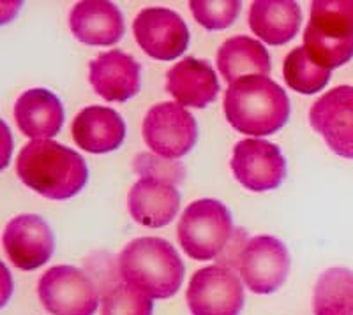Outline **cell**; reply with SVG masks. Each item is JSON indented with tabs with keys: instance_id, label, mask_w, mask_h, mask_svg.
<instances>
[{
	"instance_id": "cell-1",
	"label": "cell",
	"mask_w": 353,
	"mask_h": 315,
	"mask_svg": "<svg viewBox=\"0 0 353 315\" xmlns=\"http://www.w3.org/2000/svg\"><path fill=\"white\" fill-rule=\"evenodd\" d=\"M18 178L39 196L65 201L83 191L88 168L83 157L52 140L30 141L17 157Z\"/></svg>"
},
{
	"instance_id": "cell-2",
	"label": "cell",
	"mask_w": 353,
	"mask_h": 315,
	"mask_svg": "<svg viewBox=\"0 0 353 315\" xmlns=\"http://www.w3.org/2000/svg\"><path fill=\"white\" fill-rule=\"evenodd\" d=\"M223 109L228 124L241 134L269 136L288 122L290 99L270 78L245 76L230 85Z\"/></svg>"
},
{
	"instance_id": "cell-3",
	"label": "cell",
	"mask_w": 353,
	"mask_h": 315,
	"mask_svg": "<svg viewBox=\"0 0 353 315\" xmlns=\"http://www.w3.org/2000/svg\"><path fill=\"white\" fill-rule=\"evenodd\" d=\"M185 266L170 241L154 236L132 239L119 256L122 282L149 298L166 299L179 292Z\"/></svg>"
},
{
	"instance_id": "cell-4",
	"label": "cell",
	"mask_w": 353,
	"mask_h": 315,
	"mask_svg": "<svg viewBox=\"0 0 353 315\" xmlns=\"http://www.w3.org/2000/svg\"><path fill=\"white\" fill-rule=\"evenodd\" d=\"M304 48L321 67H341L353 56V0H314Z\"/></svg>"
},
{
	"instance_id": "cell-5",
	"label": "cell",
	"mask_w": 353,
	"mask_h": 315,
	"mask_svg": "<svg viewBox=\"0 0 353 315\" xmlns=\"http://www.w3.org/2000/svg\"><path fill=\"white\" fill-rule=\"evenodd\" d=\"M233 219L228 208L217 199H198L182 213L176 236L191 259L210 261L223 254L233 238Z\"/></svg>"
},
{
	"instance_id": "cell-6",
	"label": "cell",
	"mask_w": 353,
	"mask_h": 315,
	"mask_svg": "<svg viewBox=\"0 0 353 315\" xmlns=\"http://www.w3.org/2000/svg\"><path fill=\"white\" fill-rule=\"evenodd\" d=\"M141 132L147 146L156 155L170 160L188 155L198 141L196 120L176 102L152 106L145 115Z\"/></svg>"
},
{
	"instance_id": "cell-7",
	"label": "cell",
	"mask_w": 353,
	"mask_h": 315,
	"mask_svg": "<svg viewBox=\"0 0 353 315\" xmlns=\"http://www.w3.org/2000/svg\"><path fill=\"white\" fill-rule=\"evenodd\" d=\"M37 296L52 315H94L99 296L92 279L74 266H53L37 282Z\"/></svg>"
},
{
	"instance_id": "cell-8",
	"label": "cell",
	"mask_w": 353,
	"mask_h": 315,
	"mask_svg": "<svg viewBox=\"0 0 353 315\" xmlns=\"http://www.w3.org/2000/svg\"><path fill=\"white\" fill-rule=\"evenodd\" d=\"M185 299L193 315H241L244 287L230 268L205 266L189 280Z\"/></svg>"
},
{
	"instance_id": "cell-9",
	"label": "cell",
	"mask_w": 353,
	"mask_h": 315,
	"mask_svg": "<svg viewBox=\"0 0 353 315\" xmlns=\"http://www.w3.org/2000/svg\"><path fill=\"white\" fill-rule=\"evenodd\" d=\"M292 266L288 248L274 236H254L239 259V273L254 294H272L286 282Z\"/></svg>"
},
{
	"instance_id": "cell-10",
	"label": "cell",
	"mask_w": 353,
	"mask_h": 315,
	"mask_svg": "<svg viewBox=\"0 0 353 315\" xmlns=\"http://www.w3.org/2000/svg\"><path fill=\"white\" fill-rule=\"evenodd\" d=\"M230 166L239 184L253 192L274 191L286 176V160L279 146L256 138L233 146Z\"/></svg>"
},
{
	"instance_id": "cell-11",
	"label": "cell",
	"mask_w": 353,
	"mask_h": 315,
	"mask_svg": "<svg viewBox=\"0 0 353 315\" xmlns=\"http://www.w3.org/2000/svg\"><path fill=\"white\" fill-rule=\"evenodd\" d=\"M138 46L156 60H175L188 50L189 28L179 12L166 8H147L132 21Z\"/></svg>"
},
{
	"instance_id": "cell-12",
	"label": "cell",
	"mask_w": 353,
	"mask_h": 315,
	"mask_svg": "<svg viewBox=\"0 0 353 315\" xmlns=\"http://www.w3.org/2000/svg\"><path fill=\"white\" fill-rule=\"evenodd\" d=\"M309 124L336 155L353 159V87L323 94L309 109Z\"/></svg>"
},
{
	"instance_id": "cell-13",
	"label": "cell",
	"mask_w": 353,
	"mask_h": 315,
	"mask_svg": "<svg viewBox=\"0 0 353 315\" xmlns=\"http://www.w3.org/2000/svg\"><path fill=\"white\" fill-rule=\"evenodd\" d=\"M6 256L18 270L32 272L50 261L55 238L48 222L34 213H21L8 222L2 235Z\"/></svg>"
},
{
	"instance_id": "cell-14",
	"label": "cell",
	"mask_w": 353,
	"mask_h": 315,
	"mask_svg": "<svg viewBox=\"0 0 353 315\" xmlns=\"http://www.w3.org/2000/svg\"><path fill=\"white\" fill-rule=\"evenodd\" d=\"M88 80L108 102H125L140 92L141 67L137 60L121 50L101 53L88 65Z\"/></svg>"
},
{
	"instance_id": "cell-15",
	"label": "cell",
	"mask_w": 353,
	"mask_h": 315,
	"mask_svg": "<svg viewBox=\"0 0 353 315\" xmlns=\"http://www.w3.org/2000/svg\"><path fill=\"white\" fill-rule=\"evenodd\" d=\"M72 36L88 46H113L125 32L121 9L105 0L78 2L69 17Z\"/></svg>"
},
{
	"instance_id": "cell-16",
	"label": "cell",
	"mask_w": 353,
	"mask_h": 315,
	"mask_svg": "<svg viewBox=\"0 0 353 315\" xmlns=\"http://www.w3.org/2000/svg\"><path fill=\"white\" fill-rule=\"evenodd\" d=\"M129 213L145 228H165L181 208V194L170 182L156 178H140L128 196Z\"/></svg>"
},
{
	"instance_id": "cell-17",
	"label": "cell",
	"mask_w": 353,
	"mask_h": 315,
	"mask_svg": "<svg viewBox=\"0 0 353 315\" xmlns=\"http://www.w3.org/2000/svg\"><path fill=\"white\" fill-rule=\"evenodd\" d=\"M166 90L184 108L203 109L216 100L219 81L207 60L188 56L166 72Z\"/></svg>"
},
{
	"instance_id": "cell-18",
	"label": "cell",
	"mask_w": 353,
	"mask_h": 315,
	"mask_svg": "<svg viewBox=\"0 0 353 315\" xmlns=\"http://www.w3.org/2000/svg\"><path fill=\"white\" fill-rule=\"evenodd\" d=\"M71 134L77 146L85 152L108 153L124 143L125 124L115 109L88 106L74 116Z\"/></svg>"
},
{
	"instance_id": "cell-19",
	"label": "cell",
	"mask_w": 353,
	"mask_h": 315,
	"mask_svg": "<svg viewBox=\"0 0 353 315\" xmlns=\"http://www.w3.org/2000/svg\"><path fill=\"white\" fill-rule=\"evenodd\" d=\"M12 113L21 134L34 141L57 136L64 124V106L46 88H30L21 94Z\"/></svg>"
},
{
	"instance_id": "cell-20",
	"label": "cell",
	"mask_w": 353,
	"mask_h": 315,
	"mask_svg": "<svg viewBox=\"0 0 353 315\" xmlns=\"http://www.w3.org/2000/svg\"><path fill=\"white\" fill-rule=\"evenodd\" d=\"M301 23V6L292 0H256L249 9V27L254 36L272 46L290 43Z\"/></svg>"
},
{
	"instance_id": "cell-21",
	"label": "cell",
	"mask_w": 353,
	"mask_h": 315,
	"mask_svg": "<svg viewBox=\"0 0 353 315\" xmlns=\"http://www.w3.org/2000/svg\"><path fill=\"white\" fill-rule=\"evenodd\" d=\"M217 69L232 85L245 76H269L272 65L263 44L248 36H235L217 50Z\"/></svg>"
},
{
	"instance_id": "cell-22",
	"label": "cell",
	"mask_w": 353,
	"mask_h": 315,
	"mask_svg": "<svg viewBox=\"0 0 353 315\" xmlns=\"http://www.w3.org/2000/svg\"><path fill=\"white\" fill-rule=\"evenodd\" d=\"M285 81L292 90L304 96L321 92L330 81V71L316 64L304 46L292 50L283 64Z\"/></svg>"
},
{
	"instance_id": "cell-23",
	"label": "cell",
	"mask_w": 353,
	"mask_h": 315,
	"mask_svg": "<svg viewBox=\"0 0 353 315\" xmlns=\"http://www.w3.org/2000/svg\"><path fill=\"white\" fill-rule=\"evenodd\" d=\"M327 308H345L353 312V272L348 268H330L314 285V314Z\"/></svg>"
},
{
	"instance_id": "cell-24",
	"label": "cell",
	"mask_w": 353,
	"mask_h": 315,
	"mask_svg": "<svg viewBox=\"0 0 353 315\" xmlns=\"http://www.w3.org/2000/svg\"><path fill=\"white\" fill-rule=\"evenodd\" d=\"M152 298L125 282H119L101 299V315H152Z\"/></svg>"
},
{
	"instance_id": "cell-25",
	"label": "cell",
	"mask_w": 353,
	"mask_h": 315,
	"mask_svg": "<svg viewBox=\"0 0 353 315\" xmlns=\"http://www.w3.org/2000/svg\"><path fill=\"white\" fill-rule=\"evenodd\" d=\"M191 12L194 20L207 30H225L232 27L233 21L241 14L242 4L239 0H212V2H203V0H193Z\"/></svg>"
},
{
	"instance_id": "cell-26",
	"label": "cell",
	"mask_w": 353,
	"mask_h": 315,
	"mask_svg": "<svg viewBox=\"0 0 353 315\" xmlns=\"http://www.w3.org/2000/svg\"><path fill=\"white\" fill-rule=\"evenodd\" d=\"M132 169L143 178L163 180V182H170L173 185L181 182L184 176V169L181 164L175 160L163 159V157L150 155V153H141L132 160Z\"/></svg>"
},
{
	"instance_id": "cell-27",
	"label": "cell",
	"mask_w": 353,
	"mask_h": 315,
	"mask_svg": "<svg viewBox=\"0 0 353 315\" xmlns=\"http://www.w3.org/2000/svg\"><path fill=\"white\" fill-rule=\"evenodd\" d=\"M316 315H353V312L345 310V308H327V310L318 312Z\"/></svg>"
}]
</instances>
